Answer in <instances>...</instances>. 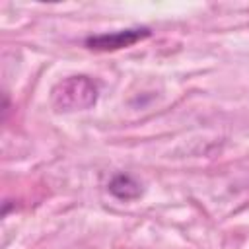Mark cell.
Masks as SVG:
<instances>
[{"instance_id": "obj_1", "label": "cell", "mask_w": 249, "mask_h": 249, "mask_svg": "<svg viewBox=\"0 0 249 249\" xmlns=\"http://www.w3.org/2000/svg\"><path fill=\"white\" fill-rule=\"evenodd\" d=\"M97 101V86L88 76H70L60 80L51 91V103L56 111H84Z\"/></svg>"}, {"instance_id": "obj_2", "label": "cell", "mask_w": 249, "mask_h": 249, "mask_svg": "<svg viewBox=\"0 0 249 249\" xmlns=\"http://www.w3.org/2000/svg\"><path fill=\"white\" fill-rule=\"evenodd\" d=\"M146 37H150L148 27H132V29H123V31H115V33L91 35L86 39V45H88V49H95V51H117L123 47H130Z\"/></svg>"}, {"instance_id": "obj_3", "label": "cell", "mask_w": 249, "mask_h": 249, "mask_svg": "<svg viewBox=\"0 0 249 249\" xmlns=\"http://www.w3.org/2000/svg\"><path fill=\"white\" fill-rule=\"evenodd\" d=\"M109 191L113 196H117L119 200H134L140 196L142 189H140V183L136 179H132L130 175H124V173H119L111 179L109 183Z\"/></svg>"}]
</instances>
